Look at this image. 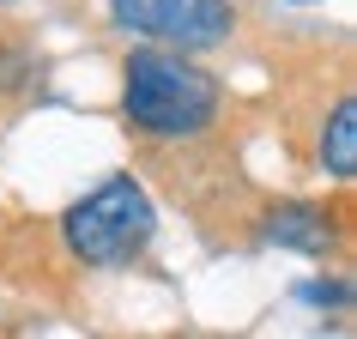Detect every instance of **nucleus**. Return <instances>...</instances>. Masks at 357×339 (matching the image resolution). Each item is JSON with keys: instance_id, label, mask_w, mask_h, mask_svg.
<instances>
[{"instance_id": "f257e3e1", "label": "nucleus", "mask_w": 357, "mask_h": 339, "mask_svg": "<svg viewBox=\"0 0 357 339\" xmlns=\"http://www.w3.org/2000/svg\"><path fill=\"white\" fill-rule=\"evenodd\" d=\"M121 110L133 128L158 133V140H188V133L212 128L225 110V85L169 49H133L128 73H121Z\"/></svg>"}, {"instance_id": "f03ea898", "label": "nucleus", "mask_w": 357, "mask_h": 339, "mask_svg": "<svg viewBox=\"0 0 357 339\" xmlns=\"http://www.w3.org/2000/svg\"><path fill=\"white\" fill-rule=\"evenodd\" d=\"M158 230V206L151 194L133 182V176H103L91 194H79L67 218H61V236H67V255H79L85 266H121L133 261L139 248L151 243Z\"/></svg>"}, {"instance_id": "7ed1b4c3", "label": "nucleus", "mask_w": 357, "mask_h": 339, "mask_svg": "<svg viewBox=\"0 0 357 339\" xmlns=\"http://www.w3.org/2000/svg\"><path fill=\"white\" fill-rule=\"evenodd\" d=\"M109 19L182 55V49H218L236 31V6L230 0H109Z\"/></svg>"}, {"instance_id": "20e7f679", "label": "nucleus", "mask_w": 357, "mask_h": 339, "mask_svg": "<svg viewBox=\"0 0 357 339\" xmlns=\"http://www.w3.org/2000/svg\"><path fill=\"white\" fill-rule=\"evenodd\" d=\"M261 236L279 243V248H297V255H327V218H321V206H309V200L273 206L266 225H261Z\"/></svg>"}, {"instance_id": "39448f33", "label": "nucleus", "mask_w": 357, "mask_h": 339, "mask_svg": "<svg viewBox=\"0 0 357 339\" xmlns=\"http://www.w3.org/2000/svg\"><path fill=\"white\" fill-rule=\"evenodd\" d=\"M321 170L339 176V182H351V170H357V103L351 97H339L327 128H321Z\"/></svg>"}, {"instance_id": "423d86ee", "label": "nucleus", "mask_w": 357, "mask_h": 339, "mask_svg": "<svg viewBox=\"0 0 357 339\" xmlns=\"http://www.w3.org/2000/svg\"><path fill=\"white\" fill-rule=\"evenodd\" d=\"M297 297L309 303V309H345V303H351V285L345 279H309V285H297Z\"/></svg>"}, {"instance_id": "0eeeda50", "label": "nucleus", "mask_w": 357, "mask_h": 339, "mask_svg": "<svg viewBox=\"0 0 357 339\" xmlns=\"http://www.w3.org/2000/svg\"><path fill=\"white\" fill-rule=\"evenodd\" d=\"M291 6H315V0H291Z\"/></svg>"}]
</instances>
